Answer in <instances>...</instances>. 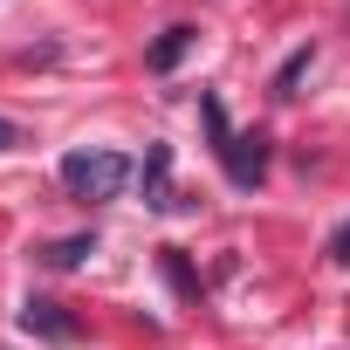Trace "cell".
Here are the masks:
<instances>
[{
	"instance_id": "1",
	"label": "cell",
	"mask_w": 350,
	"mask_h": 350,
	"mask_svg": "<svg viewBox=\"0 0 350 350\" xmlns=\"http://www.w3.org/2000/svg\"><path fill=\"white\" fill-rule=\"evenodd\" d=\"M200 117H206V137H213V158L227 165V179L234 186H261L268 179V144L261 137H241L220 110V96H200Z\"/></svg>"
},
{
	"instance_id": "2",
	"label": "cell",
	"mask_w": 350,
	"mask_h": 350,
	"mask_svg": "<svg viewBox=\"0 0 350 350\" xmlns=\"http://www.w3.org/2000/svg\"><path fill=\"white\" fill-rule=\"evenodd\" d=\"M62 186H69L83 206L124 200V186H131V158H124V151H69V158H62Z\"/></svg>"
},
{
	"instance_id": "3",
	"label": "cell",
	"mask_w": 350,
	"mask_h": 350,
	"mask_svg": "<svg viewBox=\"0 0 350 350\" xmlns=\"http://www.w3.org/2000/svg\"><path fill=\"white\" fill-rule=\"evenodd\" d=\"M21 329L42 336V343H76V316H62V302H21Z\"/></svg>"
},
{
	"instance_id": "4",
	"label": "cell",
	"mask_w": 350,
	"mask_h": 350,
	"mask_svg": "<svg viewBox=\"0 0 350 350\" xmlns=\"http://www.w3.org/2000/svg\"><path fill=\"white\" fill-rule=\"evenodd\" d=\"M144 206H179V200H172V151L165 144L144 151Z\"/></svg>"
},
{
	"instance_id": "5",
	"label": "cell",
	"mask_w": 350,
	"mask_h": 350,
	"mask_svg": "<svg viewBox=\"0 0 350 350\" xmlns=\"http://www.w3.org/2000/svg\"><path fill=\"white\" fill-rule=\"evenodd\" d=\"M193 42H200V28H165V35L151 42V55H144V62H151V69L165 76V69H179V62L193 55Z\"/></svg>"
},
{
	"instance_id": "6",
	"label": "cell",
	"mask_w": 350,
	"mask_h": 350,
	"mask_svg": "<svg viewBox=\"0 0 350 350\" xmlns=\"http://www.w3.org/2000/svg\"><path fill=\"white\" fill-rule=\"evenodd\" d=\"M49 268H76L83 254H96V234H62V241H49V247H35Z\"/></svg>"
},
{
	"instance_id": "7",
	"label": "cell",
	"mask_w": 350,
	"mask_h": 350,
	"mask_svg": "<svg viewBox=\"0 0 350 350\" xmlns=\"http://www.w3.org/2000/svg\"><path fill=\"white\" fill-rule=\"evenodd\" d=\"M302 76H309V49H295V55H288V62H282V76H275V90H282V96H288V90H295V83H302Z\"/></svg>"
},
{
	"instance_id": "8",
	"label": "cell",
	"mask_w": 350,
	"mask_h": 350,
	"mask_svg": "<svg viewBox=\"0 0 350 350\" xmlns=\"http://www.w3.org/2000/svg\"><path fill=\"white\" fill-rule=\"evenodd\" d=\"M165 275H172V288H179V295H193V275H186V261H179V247H165Z\"/></svg>"
},
{
	"instance_id": "9",
	"label": "cell",
	"mask_w": 350,
	"mask_h": 350,
	"mask_svg": "<svg viewBox=\"0 0 350 350\" xmlns=\"http://www.w3.org/2000/svg\"><path fill=\"white\" fill-rule=\"evenodd\" d=\"M21 144H28V131H21L14 117H0V151H21Z\"/></svg>"
},
{
	"instance_id": "10",
	"label": "cell",
	"mask_w": 350,
	"mask_h": 350,
	"mask_svg": "<svg viewBox=\"0 0 350 350\" xmlns=\"http://www.w3.org/2000/svg\"><path fill=\"white\" fill-rule=\"evenodd\" d=\"M336 261H343V268H350V227H343V234H336Z\"/></svg>"
}]
</instances>
